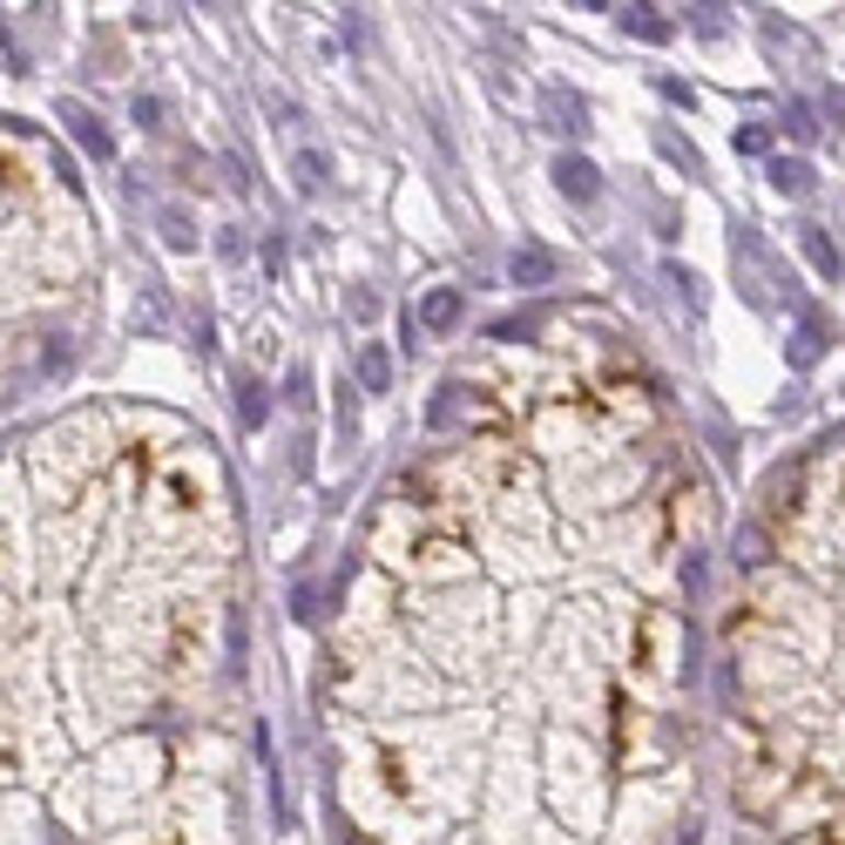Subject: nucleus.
I'll return each mask as SVG.
<instances>
[{
	"instance_id": "obj_4",
	"label": "nucleus",
	"mask_w": 845,
	"mask_h": 845,
	"mask_svg": "<svg viewBox=\"0 0 845 845\" xmlns=\"http://www.w3.org/2000/svg\"><path fill=\"white\" fill-rule=\"evenodd\" d=\"M514 277H521V285H541V277H555V258L548 251H514Z\"/></svg>"
},
{
	"instance_id": "obj_8",
	"label": "nucleus",
	"mask_w": 845,
	"mask_h": 845,
	"mask_svg": "<svg viewBox=\"0 0 845 845\" xmlns=\"http://www.w3.org/2000/svg\"><path fill=\"white\" fill-rule=\"evenodd\" d=\"M244 420H251V426L264 420V392H258V386H244Z\"/></svg>"
},
{
	"instance_id": "obj_1",
	"label": "nucleus",
	"mask_w": 845,
	"mask_h": 845,
	"mask_svg": "<svg viewBox=\"0 0 845 845\" xmlns=\"http://www.w3.org/2000/svg\"><path fill=\"white\" fill-rule=\"evenodd\" d=\"M61 123L75 129V142H82L89 156H109V149H115V142H109V129L95 123V115H82V109H75V102H61Z\"/></svg>"
},
{
	"instance_id": "obj_3",
	"label": "nucleus",
	"mask_w": 845,
	"mask_h": 845,
	"mask_svg": "<svg viewBox=\"0 0 845 845\" xmlns=\"http://www.w3.org/2000/svg\"><path fill=\"white\" fill-rule=\"evenodd\" d=\"M454 318H460V292H433V298L420 305V326H426V332H447Z\"/></svg>"
},
{
	"instance_id": "obj_2",
	"label": "nucleus",
	"mask_w": 845,
	"mask_h": 845,
	"mask_svg": "<svg viewBox=\"0 0 845 845\" xmlns=\"http://www.w3.org/2000/svg\"><path fill=\"white\" fill-rule=\"evenodd\" d=\"M555 183L569 190V196H582V204H589V196H595V170L582 163V156H561V163H555Z\"/></svg>"
},
{
	"instance_id": "obj_6",
	"label": "nucleus",
	"mask_w": 845,
	"mask_h": 845,
	"mask_svg": "<svg viewBox=\"0 0 845 845\" xmlns=\"http://www.w3.org/2000/svg\"><path fill=\"white\" fill-rule=\"evenodd\" d=\"M366 386H373V392H379V386H386V352H379V345H373V352H366Z\"/></svg>"
},
{
	"instance_id": "obj_5",
	"label": "nucleus",
	"mask_w": 845,
	"mask_h": 845,
	"mask_svg": "<svg viewBox=\"0 0 845 845\" xmlns=\"http://www.w3.org/2000/svg\"><path fill=\"white\" fill-rule=\"evenodd\" d=\"M298 183H311V190L326 183V156H298Z\"/></svg>"
},
{
	"instance_id": "obj_7",
	"label": "nucleus",
	"mask_w": 845,
	"mask_h": 845,
	"mask_svg": "<svg viewBox=\"0 0 845 845\" xmlns=\"http://www.w3.org/2000/svg\"><path fill=\"white\" fill-rule=\"evenodd\" d=\"M163 230H170V244H176V251H190V224H183V217H176V210H170V217H163Z\"/></svg>"
}]
</instances>
